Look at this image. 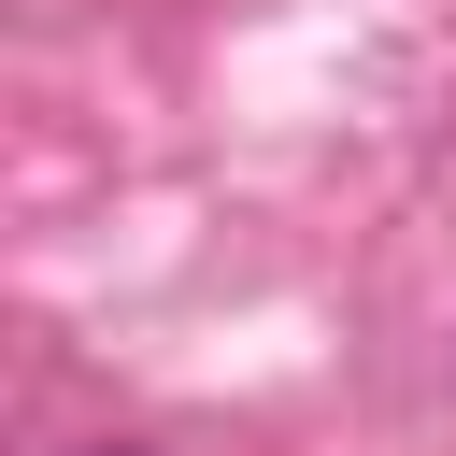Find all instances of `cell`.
Returning a JSON list of instances; mask_svg holds the SVG:
<instances>
[{
  "label": "cell",
  "mask_w": 456,
  "mask_h": 456,
  "mask_svg": "<svg viewBox=\"0 0 456 456\" xmlns=\"http://www.w3.org/2000/svg\"><path fill=\"white\" fill-rule=\"evenodd\" d=\"M86 456H157V442H86Z\"/></svg>",
  "instance_id": "6da1fadb"
}]
</instances>
